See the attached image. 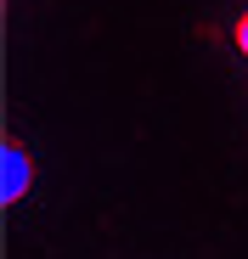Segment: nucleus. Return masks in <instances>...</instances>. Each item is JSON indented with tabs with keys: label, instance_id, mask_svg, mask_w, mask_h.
<instances>
[{
	"label": "nucleus",
	"instance_id": "f03ea898",
	"mask_svg": "<svg viewBox=\"0 0 248 259\" xmlns=\"http://www.w3.org/2000/svg\"><path fill=\"white\" fill-rule=\"evenodd\" d=\"M231 39H237V51H242V57H248V12H242V17H237V28H231Z\"/></svg>",
	"mask_w": 248,
	"mask_h": 259
},
{
	"label": "nucleus",
	"instance_id": "f257e3e1",
	"mask_svg": "<svg viewBox=\"0 0 248 259\" xmlns=\"http://www.w3.org/2000/svg\"><path fill=\"white\" fill-rule=\"evenodd\" d=\"M28 181H34V158H28V147L17 141V136H6L0 141V203H23L28 197Z\"/></svg>",
	"mask_w": 248,
	"mask_h": 259
}]
</instances>
